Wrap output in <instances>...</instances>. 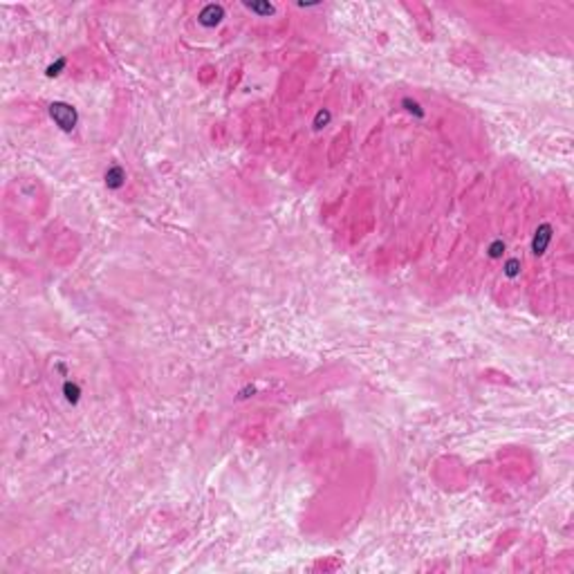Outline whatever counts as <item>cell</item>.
I'll return each instance as SVG.
<instances>
[{
    "label": "cell",
    "instance_id": "10",
    "mask_svg": "<svg viewBox=\"0 0 574 574\" xmlns=\"http://www.w3.org/2000/svg\"><path fill=\"white\" fill-rule=\"evenodd\" d=\"M401 106H404L411 114H415V117H420V119L424 117V110H422V106H420L417 101H413V99H401Z\"/></svg>",
    "mask_w": 574,
    "mask_h": 574
},
{
    "label": "cell",
    "instance_id": "8",
    "mask_svg": "<svg viewBox=\"0 0 574 574\" xmlns=\"http://www.w3.org/2000/svg\"><path fill=\"white\" fill-rule=\"evenodd\" d=\"M503 271H505V276H507V278H516V276L520 274V258H509L507 263H505Z\"/></svg>",
    "mask_w": 574,
    "mask_h": 574
},
{
    "label": "cell",
    "instance_id": "4",
    "mask_svg": "<svg viewBox=\"0 0 574 574\" xmlns=\"http://www.w3.org/2000/svg\"><path fill=\"white\" fill-rule=\"evenodd\" d=\"M103 180H106V186L110 191H119L124 184H126V171H124L119 164H112V166H108V169H106Z\"/></svg>",
    "mask_w": 574,
    "mask_h": 574
},
{
    "label": "cell",
    "instance_id": "9",
    "mask_svg": "<svg viewBox=\"0 0 574 574\" xmlns=\"http://www.w3.org/2000/svg\"><path fill=\"white\" fill-rule=\"evenodd\" d=\"M330 119H332V114H330V110H319L316 112V117H314V121H312V126H314V130H321V128H325L327 124H330Z\"/></svg>",
    "mask_w": 574,
    "mask_h": 574
},
{
    "label": "cell",
    "instance_id": "2",
    "mask_svg": "<svg viewBox=\"0 0 574 574\" xmlns=\"http://www.w3.org/2000/svg\"><path fill=\"white\" fill-rule=\"evenodd\" d=\"M552 238H554V227L550 222H543L536 227L534 231V238H531V254L534 256H543L550 247Z\"/></svg>",
    "mask_w": 574,
    "mask_h": 574
},
{
    "label": "cell",
    "instance_id": "5",
    "mask_svg": "<svg viewBox=\"0 0 574 574\" xmlns=\"http://www.w3.org/2000/svg\"><path fill=\"white\" fill-rule=\"evenodd\" d=\"M244 7H247L249 12L258 14V16H271V14L276 12L271 3H244Z\"/></svg>",
    "mask_w": 574,
    "mask_h": 574
},
{
    "label": "cell",
    "instance_id": "7",
    "mask_svg": "<svg viewBox=\"0 0 574 574\" xmlns=\"http://www.w3.org/2000/svg\"><path fill=\"white\" fill-rule=\"evenodd\" d=\"M65 65H67V59H65V56H59V59H56L54 63H52V65H48V70H45V74H48L50 79H52V76H59L61 72L65 70Z\"/></svg>",
    "mask_w": 574,
    "mask_h": 574
},
{
    "label": "cell",
    "instance_id": "3",
    "mask_svg": "<svg viewBox=\"0 0 574 574\" xmlns=\"http://www.w3.org/2000/svg\"><path fill=\"white\" fill-rule=\"evenodd\" d=\"M222 18H224V7L222 5H213V3L207 5V7H202V12L197 14V23L207 29L218 27Z\"/></svg>",
    "mask_w": 574,
    "mask_h": 574
},
{
    "label": "cell",
    "instance_id": "11",
    "mask_svg": "<svg viewBox=\"0 0 574 574\" xmlns=\"http://www.w3.org/2000/svg\"><path fill=\"white\" fill-rule=\"evenodd\" d=\"M487 254H489V258H503V254H505V240H494V242L489 244Z\"/></svg>",
    "mask_w": 574,
    "mask_h": 574
},
{
    "label": "cell",
    "instance_id": "6",
    "mask_svg": "<svg viewBox=\"0 0 574 574\" xmlns=\"http://www.w3.org/2000/svg\"><path fill=\"white\" fill-rule=\"evenodd\" d=\"M63 395H65V399L70 401V404H79V399H81V388H79V384L65 382V384H63Z\"/></svg>",
    "mask_w": 574,
    "mask_h": 574
},
{
    "label": "cell",
    "instance_id": "1",
    "mask_svg": "<svg viewBox=\"0 0 574 574\" xmlns=\"http://www.w3.org/2000/svg\"><path fill=\"white\" fill-rule=\"evenodd\" d=\"M48 112H50L52 121L63 130V133H72V130L76 128V124H79V112H76V108L72 106V103H67V101L50 103Z\"/></svg>",
    "mask_w": 574,
    "mask_h": 574
}]
</instances>
